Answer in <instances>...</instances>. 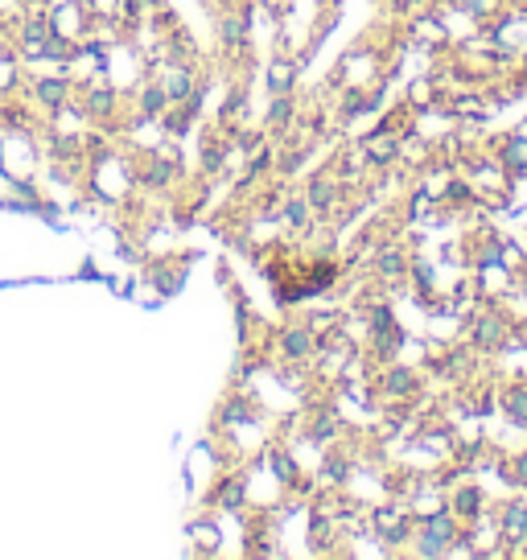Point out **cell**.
Wrapping results in <instances>:
<instances>
[{
	"mask_svg": "<svg viewBox=\"0 0 527 560\" xmlns=\"http://www.w3.org/2000/svg\"><path fill=\"white\" fill-rule=\"evenodd\" d=\"M194 536H202V552H215L219 548V528H215V523H198Z\"/></svg>",
	"mask_w": 527,
	"mask_h": 560,
	"instance_id": "cell-12",
	"label": "cell"
},
{
	"mask_svg": "<svg viewBox=\"0 0 527 560\" xmlns=\"http://www.w3.org/2000/svg\"><path fill=\"white\" fill-rule=\"evenodd\" d=\"M0 25H5V13H0Z\"/></svg>",
	"mask_w": 527,
	"mask_h": 560,
	"instance_id": "cell-14",
	"label": "cell"
},
{
	"mask_svg": "<svg viewBox=\"0 0 527 560\" xmlns=\"http://www.w3.org/2000/svg\"><path fill=\"white\" fill-rule=\"evenodd\" d=\"M293 79H297V62H272L268 66V75H264V87H268V95H289L293 91Z\"/></svg>",
	"mask_w": 527,
	"mask_h": 560,
	"instance_id": "cell-9",
	"label": "cell"
},
{
	"mask_svg": "<svg viewBox=\"0 0 527 560\" xmlns=\"http://www.w3.org/2000/svg\"><path fill=\"white\" fill-rule=\"evenodd\" d=\"M79 95H83V116L87 120H95V124H108V120H116V112H120V91L112 87V83H103L99 75L95 79H87V83H79Z\"/></svg>",
	"mask_w": 527,
	"mask_h": 560,
	"instance_id": "cell-3",
	"label": "cell"
},
{
	"mask_svg": "<svg viewBox=\"0 0 527 560\" xmlns=\"http://www.w3.org/2000/svg\"><path fill=\"white\" fill-rule=\"evenodd\" d=\"M272 346H276V355H285L289 363H301L318 350V338H313L309 326H285V330L272 334Z\"/></svg>",
	"mask_w": 527,
	"mask_h": 560,
	"instance_id": "cell-5",
	"label": "cell"
},
{
	"mask_svg": "<svg viewBox=\"0 0 527 560\" xmlns=\"http://www.w3.org/2000/svg\"><path fill=\"white\" fill-rule=\"evenodd\" d=\"M215 33H219V46H223V50H243V46H252V13L243 9V5L223 9Z\"/></svg>",
	"mask_w": 527,
	"mask_h": 560,
	"instance_id": "cell-4",
	"label": "cell"
},
{
	"mask_svg": "<svg viewBox=\"0 0 527 560\" xmlns=\"http://www.w3.org/2000/svg\"><path fill=\"white\" fill-rule=\"evenodd\" d=\"M334 198H338V190L330 182V173H318V178L309 182V190H305V202H309L313 215H326V210L334 206Z\"/></svg>",
	"mask_w": 527,
	"mask_h": 560,
	"instance_id": "cell-8",
	"label": "cell"
},
{
	"mask_svg": "<svg viewBox=\"0 0 527 560\" xmlns=\"http://www.w3.org/2000/svg\"><path fill=\"white\" fill-rule=\"evenodd\" d=\"M70 95H75V79H70L66 70H62V75L54 70V75H33V79H29V99L38 103V108H42L46 116L66 112Z\"/></svg>",
	"mask_w": 527,
	"mask_h": 560,
	"instance_id": "cell-1",
	"label": "cell"
},
{
	"mask_svg": "<svg viewBox=\"0 0 527 560\" xmlns=\"http://www.w3.org/2000/svg\"><path fill=\"white\" fill-rule=\"evenodd\" d=\"M153 79H157V87L169 95V103H186V99L198 91V70H194V62H186V58H165V62L153 70Z\"/></svg>",
	"mask_w": 527,
	"mask_h": 560,
	"instance_id": "cell-2",
	"label": "cell"
},
{
	"mask_svg": "<svg viewBox=\"0 0 527 560\" xmlns=\"http://www.w3.org/2000/svg\"><path fill=\"white\" fill-rule=\"evenodd\" d=\"M165 108H169V95L157 87V79L140 83V91H136V116H140V120H161Z\"/></svg>",
	"mask_w": 527,
	"mask_h": 560,
	"instance_id": "cell-6",
	"label": "cell"
},
{
	"mask_svg": "<svg viewBox=\"0 0 527 560\" xmlns=\"http://www.w3.org/2000/svg\"><path fill=\"white\" fill-rule=\"evenodd\" d=\"M243 503H248V478H243V474H223V482L215 490V507L243 511Z\"/></svg>",
	"mask_w": 527,
	"mask_h": 560,
	"instance_id": "cell-7",
	"label": "cell"
},
{
	"mask_svg": "<svg viewBox=\"0 0 527 560\" xmlns=\"http://www.w3.org/2000/svg\"><path fill=\"white\" fill-rule=\"evenodd\" d=\"M215 5H219V9H231V5H243V0H215Z\"/></svg>",
	"mask_w": 527,
	"mask_h": 560,
	"instance_id": "cell-13",
	"label": "cell"
},
{
	"mask_svg": "<svg viewBox=\"0 0 527 560\" xmlns=\"http://www.w3.org/2000/svg\"><path fill=\"white\" fill-rule=\"evenodd\" d=\"M309 215H313V210H309L305 194H301V198H289V202H285V210H280V219H285L289 227H305V223H309Z\"/></svg>",
	"mask_w": 527,
	"mask_h": 560,
	"instance_id": "cell-11",
	"label": "cell"
},
{
	"mask_svg": "<svg viewBox=\"0 0 527 560\" xmlns=\"http://www.w3.org/2000/svg\"><path fill=\"white\" fill-rule=\"evenodd\" d=\"M293 108H297V99L293 95H272V103H268V116H264V128H285L289 124V116H293Z\"/></svg>",
	"mask_w": 527,
	"mask_h": 560,
	"instance_id": "cell-10",
	"label": "cell"
}]
</instances>
